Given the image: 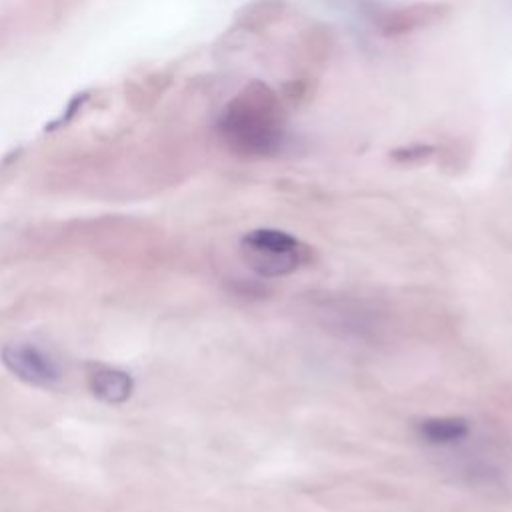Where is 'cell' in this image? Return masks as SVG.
I'll use <instances>...</instances> for the list:
<instances>
[{"label": "cell", "mask_w": 512, "mask_h": 512, "mask_svg": "<svg viewBox=\"0 0 512 512\" xmlns=\"http://www.w3.org/2000/svg\"><path fill=\"white\" fill-rule=\"evenodd\" d=\"M280 112L274 92L262 82H252L226 106L218 130L238 154L272 156L284 144Z\"/></svg>", "instance_id": "cell-1"}, {"label": "cell", "mask_w": 512, "mask_h": 512, "mask_svg": "<svg viewBox=\"0 0 512 512\" xmlns=\"http://www.w3.org/2000/svg\"><path fill=\"white\" fill-rule=\"evenodd\" d=\"M432 452L450 474L474 488H500L510 474V460L502 444L474 426L456 442Z\"/></svg>", "instance_id": "cell-2"}, {"label": "cell", "mask_w": 512, "mask_h": 512, "mask_svg": "<svg viewBox=\"0 0 512 512\" xmlns=\"http://www.w3.org/2000/svg\"><path fill=\"white\" fill-rule=\"evenodd\" d=\"M244 262L264 278L292 274L308 260V248L292 234L276 228H258L240 242Z\"/></svg>", "instance_id": "cell-3"}, {"label": "cell", "mask_w": 512, "mask_h": 512, "mask_svg": "<svg viewBox=\"0 0 512 512\" xmlns=\"http://www.w3.org/2000/svg\"><path fill=\"white\" fill-rule=\"evenodd\" d=\"M2 362L18 380L32 386H52L60 380V368L52 356L28 342L4 346Z\"/></svg>", "instance_id": "cell-4"}, {"label": "cell", "mask_w": 512, "mask_h": 512, "mask_svg": "<svg viewBox=\"0 0 512 512\" xmlns=\"http://www.w3.org/2000/svg\"><path fill=\"white\" fill-rule=\"evenodd\" d=\"M88 388L98 400L106 404H122L130 398L134 382L130 374L118 368L94 364L88 368Z\"/></svg>", "instance_id": "cell-5"}, {"label": "cell", "mask_w": 512, "mask_h": 512, "mask_svg": "<svg viewBox=\"0 0 512 512\" xmlns=\"http://www.w3.org/2000/svg\"><path fill=\"white\" fill-rule=\"evenodd\" d=\"M474 426L464 416H430L416 424V436L430 450H438L462 438Z\"/></svg>", "instance_id": "cell-6"}, {"label": "cell", "mask_w": 512, "mask_h": 512, "mask_svg": "<svg viewBox=\"0 0 512 512\" xmlns=\"http://www.w3.org/2000/svg\"><path fill=\"white\" fill-rule=\"evenodd\" d=\"M440 14V6H432V4H420V6H412V8H404L400 12L390 14L384 24L386 32H406V24L408 20H414V26L424 24L428 18H436Z\"/></svg>", "instance_id": "cell-7"}, {"label": "cell", "mask_w": 512, "mask_h": 512, "mask_svg": "<svg viewBox=\"0 0 512 512\" xmlns=\"http://www.w3.org/2000/svg\"><path fill=\"white\" fill-rule=\"evenodd\" d=\"M430 154H432V146H428V144H412L408 148L396 150L394 158L408 162V160H422V158H426Z\"/></svg>", "instance_id": "cell-8"}]
</instances>
